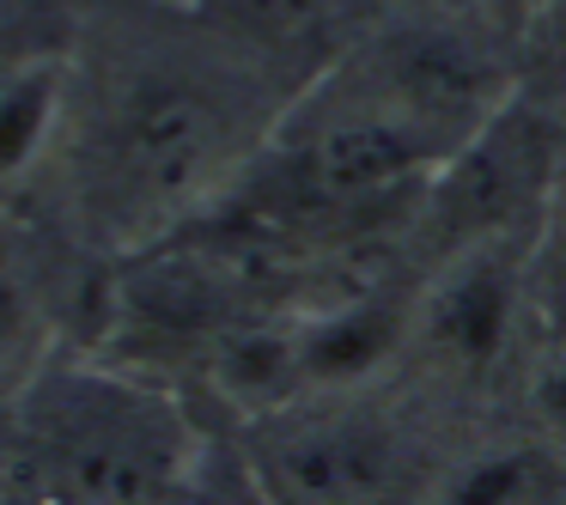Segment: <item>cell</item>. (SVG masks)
<instances>
[{"mask_svg":"<svg viewBox=\"0 0 566 505\" xmlns=\"http://www.w3.org/2000/svg\"><path fill=\"white\" fill-rule=\"evenodd\" d=\"M517 274H524V262H517L512 232L457 244L444 256L439 281L408 311V347H420L427 366H439L444 378H481V371H493V359L512 341Z\"/></svg>","mask_w":566,"mask_h":505,"instance_id":"cell-4","label":"cell"},{"mask_svg":"<svg viewBox=\"0 0 566 505\" xmlns=\"http://www.w3.org/2000/svg\"><path fill=\"white\" fill-rule=\"evenodd\" d=\"M171 505H269V493L256 487V475H250L244 456H226V463H213V456L201 451Z\"/></svg>","mask_w":566,"mask_h":505,"instance_id":"cell-8","label":"cell"},{"mask_svg":"<svg viewBox=\"0 0 566 505\" xmlns=\"http://www.w3.org/2000/svg\"><path fill=\"white\" fill-rule=\"evenodd\" d=\"M530 396H536V420H542V432H548V444L566 451V347H554V354L536 366Z\"/></svg>","mask_w":566,"mask_h":505,"instance_id":"cell-10","label":"cell"},{"mask_svg":"<svg viewBox=\"0 0 566 505\" xmlns=\"http://www.w3.org/2000/svg\"><path fill=\"white\" fill-rule=\"evenodd\" d=\"M232 50L220 62L147 55L98 86L86 123V189L116 225L171 232L201 201H213L226 177L244 171V159H256V86Z\"/></svg>","mask_w":566,"mask_h":505,"instance_id":"cell-1","label":"cell"},{"mask_svg":"<svg viewBox=\"0 0 566 505\" xmlns=\"http://www.w3.org/2000/svg\"><path fill=\"white\" fill-rule=\"evenodd\" d=\"M31 347H38V305H31L19 274L0 269V371L19 366Z\"/></svg>","mask_w":566,"mask_h":505,"instance_id":"cell-9","label":"cell"},{"mask_svg":"<svg viewBox=\"0 0 566 505\" xmlns=\"http://www.w3.org/2000/svg\"><path fill=\"white\" fill-rule=\"evenodd\" d=\"M74 7L67 0H0V80L43 62H67Z\"/></svg>","mask_w":566,"mask_h":505,"instance_id":"cell-7","label":"cell"},{"mask_svg":"<svg viewBox=\"0 0 566 505\" xmlns=\"http://www.w3.org/2000/svg\"><path fill=\"white\" fill-rule=\"evenodd\" d=\"M560 31H566V7H560Z\"/></svg>","mask_w":566,"mask_h":505,"instance_id":"cell-12","label":"cell"},{"mask_svg":"<svg viewBox=\"0 0 566 505\" xmlns=\"http://www.w3.org/2000/svg\"><path fill=\"white\" fill-rule=\"evenodd\" d=\"M554 444H505L463 463H444L439 499L432 505H542L554 493Z\"/></svg>","mask_w":566,"mask_h":505,"instance_id":"cell-6","label":"cell"},{"mask_svg":"<svg viewBox=\"0 0 566 505\" xmlns=\"http://www.w3.org/2000/svg\"><path fill=\"white\" fill-rule=\"evenodd\" d=\"M566 0H481V13H488V25L500 31V38H530V31L554 25L560 19Z\"/></svg>","mask_w":566,"mask_h":505,"instance_id":"cell-11","label":"cell"},{"mask_svg":"<svg viewBox=\"0 0 566 505\" xmlns=\"http://www.w3.org/2000/svg\"><path fill=\"white\" fill-rule=\"evenodd\" d=\"M244 463L269 505H432L444 481V463L371 383L311 390L256 414Z\"/></svg>","mask_w":566,"mask_h":505,"instance_id":"cell-3","label":"cell"},{"mask_svg":"<svg viewBox=\"0 0 566 505\" xmlns=\"http://www.w3.org/2000/svg\"><path fill=\"white\" fill-rule=\"evenodd\" d=\"M201 444L165 390L111 366L38 371L13 475L38 505H171Z\"/></svg>","mask_w":566,"mask_h":505,"instance_id":"cell-2","label":"cell"},{"mask_svg":"<svg viewBox=\"0 0 566 505\" xmlns=\"http://www.w3.org/2000/svg\"><path fill=\"white\" fill-rule=\"evenodd\" d=\"M67 104H74L67 62H43L0 80V189H13L31 165L50 159V147L67 128Z\"/></svg>","mask_w":566,"mask_h":505,"instance_id":"cell-5","label":"cell"}]
</instances>
